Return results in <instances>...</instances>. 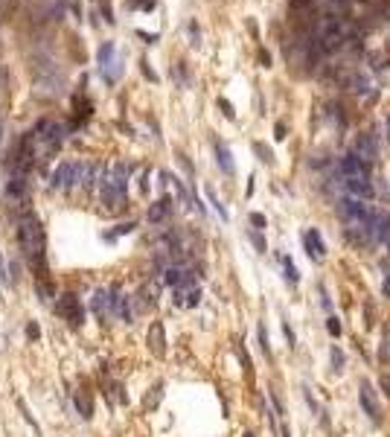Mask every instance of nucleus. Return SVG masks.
Wrapping results in <instances>:
<instances>
[{
  "label": "nucleus",
  "mask_w": 390,
  "mask_h": 437,
  "mask_svg": "<svg viewBox=\"0 0 390 437\" xmlns=\"http://www.w3.org/2000/svg\"><path fill=\"white\" fill-rule=\"evenodd\" d=\"M17 245L26 256V262L38 271V280H44L47 277V234L32 213L17 218Z\"/></svg>",
  "instance_id": "f257e3e1"
},
{
  "label": "nucleus",
  "mask_w": 390,
  "mask_h": 437,
  "mask_svg": "<svg viewBox=\"0 0 390 437\" xmlns=\"http://www.w3.org/2000/svg\"><path fill=\"white\" fill-rule=\"evenodd\" d=\"M128 172L131 166L125 160H117L111 164L108 175L102 178V190H99V198L108 210H119L125 204V192H128Z\"/></svg>",
  "instance_id": "f03ea898"
},
{
  "label": "nucleus",
  "mask_w": 390,
  "mask_h": 437,
  "mask_svg": "<svg viewBox=\"0 0 390 437\" xmlns=\"http://www.w3.org/2000/svg\"><path fill=\"white\" fill-rule=\"evenodd\" d=\"M82 184V164H73V160H64L52 169L50 175V186L52 190H64V186H76Z\"/></svg>",
  "instance_id": "7ed1b4c3"
},
{
  "label": "nucleus",
  "mask_w": 390,
  "mask_h": 437,
  "mask_svg": "<svg viewBox=\"0 0 390 437\" xmlns=\"http://www.w3.org/2000/svg\"><path fill=\"white\" fill-rule=\"evenodd\" d=\"M55 315L58 318H64L70 326H82V320H85V309H82V303L76 294H61L58 300H55Z\"/></svg>",
  "instance_id": "20e7f679"
},
{
  "label": "nucleus",
  "mask_w": 390,
  "mask_h": 437,
  "mask_svg": "<svg viewBox=\"0 0 390 437\" xmlns=\"http://www.w3.org/2000/svg\"><path fill=\"white\" fill-rule=\"evenodd\" d=\"M341 178H370V164L361 160L356 152L341 158Z\"/></svg>",
  "instance_id": "39448f33"
},
{
  "label": "nucleus",
  "mask_w": 390,
  "mask_h": 437,
  "mask_svg": "<svg viewBox=\"0 0 390 437\" xmlns=\"http://www.w3.org/2000/svg\"><path fill=\"white\" fill-rule=\"evenodd\" d=\"M90 309L99 320L111 318L114 315V288H96L93 298H90Z\"/></svg>",
  "instance_id": "423d86ee"
},
{
  "label": "nucleus",
  "mask_w": 390,
  "mask_h": 437,
  "mask_svg": "<svg viewBox=\"0 0 390 437\" xmlns=\"http://www.w3.org/2000/svg\"><path fill=\"white\" fill-rule=\"evenodd\" d=\"M344 192L350 198H361V202H370L373 198V181L370 178H344Z\"/></svg>",
  "instance_id": "0eeeda50"
},
{
  "label": "nucleus",
  "mask_w": 390,
  "mask_h": 437,
  "mask_svg": "<svg viewBox=\"0 0 390 437\" xmlns=\"http://www.w3.org/2000/svg\"><path fill=\"white\" fill-rule=\"evenodd\" d=\"M370 239H373V245L388 242V239H390V213H388V210H376V213H373V222H370Z\"/></svg>",
  "instance_id": "6e6552de"
},
{
  "label": "nucleus",
  "mask_w": 390,
  "mask_h": 437,
  "mask_svg": "<svg viewBox=\"0 0 390 437\" xmlns=\"http://www.w3.org/2000/svg\"><path fill=\"white\" fill-rule=\"evenodd\" d=\"M358 402H361V408H364V414L370 417L373 422H382V408H379V402H376V394H373V388L367 385V382H361V388H358Z\"/></svg>",
  "instance_id": "1a4fd4ad"
},
{
  "label": "nucleus",
  "mask_w": 390,
  "mask_h": 437,
  "mask_svg": "<svg viewBox=\"0 0 390 437\" xmlns=\"http://www.w3.org/2000/svg\"><path fill=\"white\" fill-rule=\"evenodd\" d=\"M146 344H149V350H152L157 358H163V356H166V336H163V324H160V320H154L152 326H149Z\"/></svg>",
  "instance_id": "9d476101"
},
{
  "label": "nucleus",
  "mask_w": 390,
  "mask_h": 437,
  "mask_svg": "<svg viewBox=\"0 0 390 437\" xmlns=\"http://www.w3.org/2000/svg\"><path fill=\"white\" fill-rule=\"evenodd\" d=\"M356 154L367 164H376L379 160V146H376V137L373 134H361L356 140Z\"/></svg>",
  "instance_id": "9b49d317"
},
{
  "label": "nucleus",
  "mask_w": 390,
  "mask_h": 437,
  "mask_svg": "<svg viewBox=\"0 0 390 437\" xmlns=\"http://www.w3.org/2000/svg\"><path fill=\"white\" fill-rule=\"evenodd\" d=\"M114 288V315H117L119 320H125V324H131L134 320V312H131V298L128 294H122L117 286H111Z\"/></svg>",
  "instance_id": "f8f14e48"
},
{
  "label": "nucleus",
  "mask_w": 390,
  "mask_h": 437,
  "mask_svg": "<svg viewBox=\"0 0 390 437\" xmlns=\"http://www.w3.org/2000/svg\"><path fill=\"white\" fill-rule=\"evenodd\" d=\"M172 210H175V202H172L169 196H163L160 202H154L152 207H149V222H152V224H160V222H166V218L172 216Z\"/></svg>",
  "instance_id": "ddd939ff"
},
{
  "label": "nucleus",
  "mask_w": 390,
  "mask_h": 437,
  "mask_svg": "<svg viewBox=\"0 0 390 437\" xmlns=\"http://www.w3.org/2000/svg\"><path fill=\"white\" fill-rule=\"evenodd\" d=\"M303 245H306V251H309V256H312V260H323V256H326V245H323L321 234H318L315 228L303 234Z\"/></svg>",
  "instance_id": "4468645a"
},
{
  "label": "nucleus",
  "mask_w": 390,
  "mask_h": 437,
  "mask_svg": "<svg viewBox=\"0 0 390 437\" xmlns=\"http://www.w3.org/2000/svg\"><path fill=\"white\" fill-rule=\"evenodd\" d=\"M73 402H76V411L82 414V420H90V417H93V400H90V390L79 388L76 396H73Z\"/></svg>",
  "instance_id": "2eb2a0df"
},
{
  "label": "nucleus",
  "mask_w": 390,
  "mask_h": 437,
  "mask_svg": "<svg viewBox=\"0 0 390 437\" xmlns=\"http://www.w3.org/2000/svg\"><path fill=\"white\" fill-rule=\"evenodd\" d=\"M216 164H219L221 172H227V175H233V172H236L233 154H230V149H227V146H221V143H216Z\"/></svg>",
  "instance_id": "dca6fc26"
},
{
  "label": "nucleus",
  "mask_w": 390,
  "mask_h": 437,
  "mask_svg": "<svg viewBox=\"0 0 390 437\" xmlns=\"http://www.w3.org/2000/svg\"><path fill=\"white\" fill-rule=\"evenodd\" d=\"M114 58H117V47L111 44V41H105L99 47V52H96V62H99V73L102 70H108L111 64H114Z\"/></svg>",
  "instance_id": "f3484780"
},
{
  "label": "nucleus",
  "mask_w": 390,
  "mask_h": 437,
  "mask_svg": "<svg viewBox=\"0 0 390 437\" xmlns=\"http://www.w3.org/2000/svg\"><path fill=\"white\" fill-rule=\"evenodd\" d=\"M160 396H163V382H157V385L152 388V396L146 394V400H143V405H146V408H154V405L160 402Z\"/></svg>",
  "instance_id": "a211bd4d"
},
{
  "label": "nucleus",
  "mask_w": 390,
  "mask_h": 437,
  "mask_svg": "<svg viewBox=\"0 0 390 437\" xmlns=\"http://www.w3.org/2000/svg\"><path fill=\"white\" fill-rule=\"evenodd\" d=\"M283 268H286V280L294 286V283L300 280V274H297V268H294V262H291L289 256H283Z\"/></svg>",
  "instance_id": "6ab92c4d"
},
{
  "label": "nucleus",
  "mask_w": 390,
  "mask_h": 437,
  "mask_svg": "<svg viewBox=\"0 0 390 437\" xmlns=\"http://www.w3.org/2000/svg\"><path fill=\"white\" fill-rule=\"evenodd\" d=\"M111 402H119V405L128 402V394L122 390V385H119V382H111Z\"/></svg>",
  "instance_id": "aec40b11"
},
{
  "label": "nucleus",
  "mask_w": 390,
  "mask_h": 437,
  "mask_svg": "<svg viewBox=\"0 0 390 437\" xmlns=\"http://www.w3.org/2000/svg\"><path fill=\"white\" fill-rule=\"evenodd\" d=\"M207 198H210V204L216 207V213H219V216L224 218V222H227V210H224V204L219 202V196H216V190H207Z\"/></svg>",
  "instance_id": "412c9836"
},
{
  "label": "nucleus",
  "mask_w": 390,
  "mask_h": 437,
  "mask_svg": "<svg viewBox=\"0 0 390 437\" xmlns=\"http://www.w3.org/2000/svg\"><path fill=\"white\" fill-rule=\"evenodd\" d=\"M17 408H20V414H23V420H26V422H29V426H32V432H35V434H41V426H38V422H35V417H32V414H29V411H26V405H23V400H17Z\"/></svg>",
  "instance_id": "4be33fe9"
},
{
  "label": "nucleus",
  "mask_w": 390,
  "mask_h": 437,
  "mask_svg": "<svg viewBox=\"0 0 390 437\" xmlns=\"http://www.w3.org/2000/svg\"><path fill=\"white\" fill-rule=\"evenodd\" d=\"M332 370H335V373L344 370V353H341L338 347H332Z\"/></svg>",
  "instance_id": "5701e85b"
},
{
  "label": "nucleus",
  "mask_w": 390,
  "mask_h": 437,
  "mask_svg": "<svg viewBox=\"0 0 390 437\" xmlns=\"http://www.w3.org/2000/svg\"><path fill=\"white\" fill-rule=\"evenodd\" d=\"M254 152L259 154V160H265V164H271V160H274V154H271L268 149H265L262 143H254Z\"/></svg>",
  "instance_id": "b1692460"
},
{
  "label": "nucleus",
  "mask_w": 390,
  "mask_h": 437,
  "mask_svg": "<svg viewBox=\"0 0 390 437\" xmlns=\"http://www.w3.org/2000/svg\"><path fill=\"white\" fill-rule=\"evenodd\" d=\"M259 347H262V353L271 356V347H268V332H265V326L259 324Z\"/></svg>",
  "instance_id": "393cba45"
},
{
  "label": "nucleus",
  "mask_w": 390,
  "mask_h": 437,
  "mask_svg": "<svg viewBox=\"0 0 390 437\" xmlns=\"http://www.w3.org/2000/svg\"><path fill=\"white\" fill-rule=\"evenodd\" d=\"M326 330H329V336H335V338H338V336H341V324H338V318H329V320H326Z\"/></svg>",
  "instance_id": "a878e982"
},
{
  "label": "nucleus",
  "mask_w": 390,
  "mask_h": 437,
  "mask_svg": "<svg viewBox=\"0 0 390 437\" xmlns=\"http://www.w3.org/2000/svg\"><path fill=\"white\" fill-rule=\"evenodd\" d=\"M219 108H221V111H224V117H230V120L236 117V111H233V105H230V102H227V100H219Z\"/></svg>",
  "instance_id": "bb28decb"
},
{
  "label": "nucleus",
  "mask_w": 390,
  "mask_h": 437,
  "mask_svg": "<svg viewBox=\"0 0 390 437\" xmlns=\"http://www.w3.org/2000/svg\"><path fill=\"white\" fill-rule=\"evenodd\" d=\"M38 336H41V326H38L35 320H29V324H26V338H38Z\"/></svg>",
  "instance_id": "cd10ccee"
},
{
  "label": "nucleus",
  "mask_w": 390,
  "mask_h": 437,
  "mask_svg": "<svg viewBox=\"0 0 390 437\" xmlns=\"http://www.w3.org/2000/svg\"><path fill=\"white\" fill-rule=\"evenodd\" d=\"M143 76H146L149 82H157V73H154V70L149 68V62H143Z\"/></svg>",
  "instance_id": "c85d7f7f"
},
{
  "label": "nucleus",
  "mask_w": 390,
  "mask_h": 437,
  "mask_svg": "<svg viewBox=\"0 0 390 437\" xmlns=\"http://www.w3.org/2000/svg\"><path fill=\"white\" fill-rule=\"evenodd\" d=\"M248 239L256 245V251H265V242H262V236H259V234H248Z\"/></svg>",
  "instance_id": "c756f323"
},
{
  "label": "nucleus",
  "mask_w": 390,
  "mask_h": 437,
  "mask_svg": "<svg viewBox=\"0 0 390 437\" xmlns=\"http://www.w3.org/2000/svg\"><path fill=\"white\" fill-rule=\"evenodd\" d=\"M189 38H192V41H189L192 47H198V44H201V41H198V26H195V24H189Z\"/></svg>",
  "instance_id": "7c9ffc66"
},
{
  "label": "nucleus",
  "mask_w": 390,
  "mask_h": 437,
  "mask_svg": "<svg viewBox=\"0 0 390 437\" xmlns=\"http://www.w3.org/2000/svg\"><path fill=\"white\" fill-rule=\"evenodd\" d=\"M134 9H154V0H134Z\"/></svg>",
  "instance_id": "2f4dec72"
},
{
  "label": "nucleus",
  "mask_w": 390,
  "mask_h": 437,
  "mask_svg": "<svg viewBox=\"0 0 390 437\" xmlns=\"http://www.w3.org/2000/svg\"><path fill=\"white\" fill-rule=\"evenodd\" d=\"M178 160H181V166H184V169L189 172V175H192V164H189V158L184 154V152H178Z\"/></svg>",
  "instance_id": "473e14b6"
},
{
  "label": "nucleus",
  "mask_w": 390,
  "mask_h": 437,
  "mask_svg": "<svg viewBox=\"0 0 390 437\" xmlns=\"http://www.w3.org/2000/svg\"><path fill=\"white\" fill-rule=\"evenodd\" d=\"M251 222H254V224L259 228V230L265 228V216H262V213H251Z\"/></svg>",
  "instance_id": "72a5a7b5"
},
{
  "label": "nucleus",
  "mask_w": 390,
  "mask_h": 437,
  "mask_svg": "<svg viewBox=\"0 0 390 437\" xmlns=\"http://www.w3.org/2000/svg\"><path fill=\"white\" fill-rule=\"evenodd\" d=\"M315 0H291V9H309Z\"/></svg>",
  "instance_id": "f704fd0d"
},
{
  "label": "nucleus",
  "mask_w": 390,
  "mask_h": 437,
  "mask_svg": "<svg viewBox=\"0 0 390 437\" xmlns=\"http://www.w3.org/2000/svg\"><path fill=\"white\" fill-rule=\"evenodd\" d=\"M379 385H382V390L388 394V400H390V376H388V373H385V376L379 379Z\"/></svg>",
  "instance_id": "c9c22d12"
},
{
  "label": "nucleus",
  "mask_w": 390,
  "mask_h": 437,
  "mask_svg": "<svg viewBox=\"0 0 390 437\" xmlns=\"http://www.w3.org/2000/svg\"><path fill=\"white\" fill-rule=\"evenodd\" d=\"M283 332H286V338H289V344L294 347V332H291V326H289V324H283Z\"/></svg>",
  "instance_id": "e433bc0d"
},
{
  "label": "nucleus",
  "mask_w": 390,
  "mask_h": 437,
  "mask_svg": "<svg viewBox=\"0 0 390 437\" xmlns=\"http://www.w3.org/2000/svg\"><path fill=\"white\" fill-rule=\"evenodd\" d=\"M259 62H262V68H268L271 58H268V52H265V50H259Z\"/></svg>",
  "instance_id": "4c0bfd02"
},
{
  "label": "nucleus",
  "mask_w": 390,
  "mask_h": 437,
  "mask_svg": "<svg viewBox=\"0 0 390 437\" xmlns=\"http://www.w3.org/2000/svg\"><path fill=\"white\" fill-rule=\"evenodd\" d=\"M283 137H286V126H283V122H277V140H283Z\"/></svg>",
  "instance_id": "58836bf2"
},
{
  "label": "nucleus",
  "mask_w": 390,
  "mask_h": 437,
  "mask_svg": "<svg viewBox=\"0 0 390 437\" xmlns=\"http://www.w3.org/2000/svg\"><path fill=\"white\" fill-rule=\"evenodd\" d=\"M137 35H140V38H146V41H149V44H152V41H157V35H149V32H137Z\"/></svg>",
  "instance_id": "ea45409f"
},
{
  "label": "nucleus",
  "mask_w": 390,
  "mask_h": 437,
  "mask_svg": "<svg viewBox=\"0 0 390 437\" xmlns=\"http://www.w3.org/2000/svg\"><path fill=\"white\" fill-rule=\"evenodd\" d=\"M382 292H385V298H390V274H388V280H385V286H382Z\"/></svg>",
  "instance_id": "a19ab883"
},
{
  "label": "nucleus",
  "mask_w": 390,
  "mask_h": 437,
  "mask_svg": "<svg viewBox=\"0 0 390 437\" xmlns=\"http://www.w3.org/2000/svg\"><path fill=\"white\" fill-rule=\"evenodd\" d=\"M280 434H283V437H291V432H289V426H283V428H280Z\"/></svg>",
  "instance_id": "79ce46f5"
},
{
  "label": "nucleus",
  "mask_w": 390,
  "mask_h": 437,
  "mask_svg": "<svg viewBox=\"0 0 390 437\" xmlns=\"http://www.w3.org/2000/svg\"><path fill=\"white\" fill-rule=\"evenodd\" d=\"M242 437H254V434H251V432H245V434H242Z\"/></svg>",
  "instance_id": "37998d69"
},
{
  "label": "nucleus",
  "mask_w": 390,
  "mask_h": 437,
  "mask_svg": "<svg viewBox=\"0 0 390 437\" xmlns=\"http://www.w3.org/2000/svg\"><path fill=\"white\" fill-rule=\"evenodd\" d=\"M388 248H390V239H388Z\"/></svg>",
  "instance_id": "c03bdc74"
},
{
  "label": "nucleus",
  "mask_w": 390,
  "mask_h": 437,
  "mask_svg": "<svg viewBox=\"0 0 390 437\" xmlns=\"http://www.w3.org/2000/svg\"><path fill=\"white\" fill-rule=\"evenodd\" d=\"M341 3H344V0H341Z\"/></svg>",
  "instance_id": "a18cd8bd"
}]
</instances>
